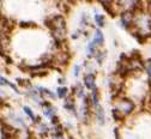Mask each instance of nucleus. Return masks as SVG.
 Returning <instances> with one entry per match:
<instances>
[{"mask_svg":"<svg viewBox=\"0 0 151 139\" xmlns=\"http://www.w3.org/2000/svg\"><path fill=\"white\" fill-rule=\"evenodd\" d=\"M97 115L100 116V122H101V124H103V121H104V117H103V112H102V109H101V108H99Z\"/></svg>","mask_w":151,"mask_h":139,"instance_id":"423d86ee","label":"nucleus"},{"mask_svg":"<svg viewBox=\"0 0 151 139\" xmlns=\"http://www.w3.org/2000/svg\"><path fill=\"white\" fill-rule=\"evenodd\" d=\"M103 41H104V40H103V35H102V32L97 29V30H96V36H95V40H93V42L97 43V45H102Z\"/></svg>","mask_w":151,"mask_h":139,"instance_id":"7ed1b4c3","label":"nucleus"},{"mask_svg":"<svg viewBox=\"0 0 151 139\" xmlns=\"http://www.w3.org/2000/svg\"><path fill=\"white\" fill-rule=\"evenodd\" d=\"M1 84H3V85L7 84V82H6V79H5V78H3V77H1Z\"/></svg>","mask_w":151,"mask_h":139,"instance_id":"1a4fd4ad","label":"nucleus"},{"mask_svg":"<svg viewBox=\"0 0 151 139\" xmlns=\"http://www.w3.org/2000/svg\"><path fill=\"white\" fill-rule=\"evenodd\" d=\"M78 70H79V66L74 67V76H78Z\"/></svg>","mask_w":151,"mask_h":139,"instance_id":"6e6552de","label":"nucleus"},{"mask_svg":"<svg viewBox=\"0 0 151 139\" xmlns=\"http://www.w3.org/2000/svg\"><path fill=\"white\" fill-rule=\"evenodd\" d=\"M66 92H67V89H66V88H59V90H58L59 97H64V96L66 95Z\"/></svg>","mask_w":151,"mask_h":139,"instance_id":"39448f33","label":"nucleus"},{"mask_svg":"<svg viewBox=\"0 0 151 139\" xmlns=\"http://www.w3.org/2000/svg\"><path fill=\"white\" fill-rule=\"evenodd\" d=\"M121 104L124 106V107H119V109H120V112H122L124 114H128V113H131V110L133 109V103H132L131 101H122L121 102Z\"/></svg>","mask_w":151,"mask_h":139,"instance_id":"f257e3e1","label":"nucleus"},{"mask_svg":"<svg viewBox=\"0 0 151 139\" xmlns=\"http://www.w3.org/2000/svg\"><path fill=\"white\" fill-rule=\"evenodd\" d=\"M24 110H25V113H27L29 116H31L32 119H35V116H34V113L31 112V109H30L29 107H24Z\"/></svg>","mask_w":151,"mask_h":139,"instance_id":"0eeeda50","label":"nucleus"},{"mask_svg":"<svg viewBox=\"0 0 151 139\" xmlns=\"http://www.w3.org/2000/svg\"><path fill=\"white\" fill-rule=\"evenodd\" d=\"M95 19H96V22H97V24H99L100 27H103V16H101V14H96Z\"/></svg>","mask_w":151,"mask_h":139,"instance_id":"20e7f679","label":"nucleus"},{"mask_svg":"<svg viewBox=\"0 0 151 139\" xmlns=\"http://www.w3.org/2000/svg\"><path fill=\"white\" fill-rule=\"evenodd\" d=\"M84 82H85V85L89 89H92L93 86H95V85H93V82H95V76H93L92 73H89L88 76H85Z\"/></svg>","mask_w":151,"mask_h":139,"instance_id":"f03ea898","label":"nucleus"}]
</instances>
